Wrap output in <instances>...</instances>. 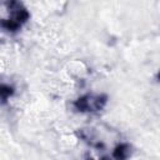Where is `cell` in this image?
<instances>
[{
    "label": "cell",
    "instance_id": "1",
    "mask_svg": "<svg viewBox=\"0 0 160 160\" xmlns=\"http://www.w3.org/2000/svg\"><path fill=\"white\" fill-rule=\"evenodd\" d=\"M2 6L6 11L5 18H2L0 22L1 26H4L6 30H16L21 26L22 22L26 21L29 14L18 0H6Z\"/></svg>",
    "mask_w": 160,
    "mask_h": 160
},
{
    "label": "cell",
    "instance_id": "3",
    "mask_svg": "<svg viewBox=\"0 0 160 160\" xmlns=\"http://www.w3.org/2000/svg\"><path fill=\"white\" fill-rule=\"evenodd\" d=\"M11 94H12V89L10 86H8V85H0V98L1 99H6Z\"/></svg>",
    "mask_w": 160,
    "mask_h": 160
},
{
    "label": "cell",
    "instance_id": "2",
    "mask_svg": "<svg viewBox=\"0 0 160 160\" xmlns=\"http://www.w3.org/2000/svg\"><path fill=\"white\" fill-rule=\"evenodd\" d=\"M105 98L104 96H94V95H88L84 96L81 99H79L75 102V106L80 110V111H95L102 108V105L105 104Z\"/></svg>",
    "mask_w": 160,
    "mask_h": 160
}]
</instances>
